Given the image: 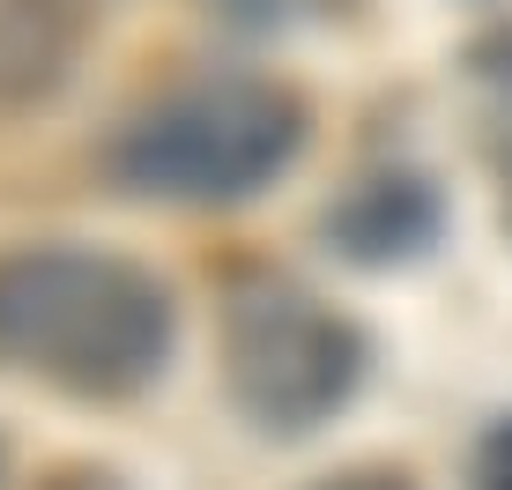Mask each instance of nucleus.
<instances>
[{
  "mask_svg": "<svg viewBox=\"0 0 512 490\" xmlns=\"http://www.w3.org/2000/svg\"><path fill=\"white\" fill-rule=\"evenodd\" d=\"M179 305L141 260L97 245L0 253V364L75 401H134L164 379Z\"/></svg>",
  "mask_w": 512,
  "mask_h": 490,
  "instance_id": "1",
  "label": "nucleus"
},
{
  "mask_svg": "<svg viewBox=\"0 0 512 490\" xmlns=\"http://www.w3.org/2000/svg\"><path fill=\"white\" fill-rule=\"evenodd\" d=\"M305 104L260 75H208L141 104L112 134L104 164L134 201L164 208H238L275 186L305 149Z\"/></svg>",
  "mask_w": 512,
  "mask_h": 490,
  "instance_id": "2",
  "label": "nucleus"
},
{
  "mask_svg": "<svg viewBox=\"0 0 512 490\" xmlns=\"http://www.w3.org/2000/svg\"><path fill=\"white\" fill-rule=\"evenodd\" d=\"M372 342L297 283H245L223 312V394L253 431L305 439L364 387Z\"/></svg>",
  "mask_w": 512,
  "mask_h": 490,
  "instance_id": "3",
  "label": "nucleus"
},
{
  "mask_svg": "<svg viewBox=\"0 0 512 490\" xmlns=\"http://www.w3.org/2000/svg\"><path fill=\"white\" fill-rule=\"evenodd\" d=\"M438 223H446V208L416 171H379V179H357L342 201H327L320 231L357 268H394V260H416L438 238Z\"/></svg>",
  "mask_w": 512,
  "mask_h": 490,
  "instance_id": "4",
  "label": "nucleus"
},
{
  "mask_svg": "<svg viewBox=\"0 0 512 490\" xmlns=\"http://www.w3.org/2000/svg\"><path fill=\"white\" fill-rule=\"evenodd\" d=\"M82 23L60 0H0V119L45 104L67 82Z\"/></svg>",
  "mask_w": 512,
  "mask_h": 490,
  "instance_id": "5",
  "label": "nucleus"
},
{
  "mask_svg": "<svg viewBox=\"0 0 512 490\" xmlns=\"http://www.w3.org/2000/svg\"><path fill=\"white\" fill-rule=\"evenodd\" d=\"M475 490H512V416L475 446Z\"/></svg>",
  "mask_w": 512,
  "mask_h": 490,
  "instance_id": "6",
  "label": "nucleus"
},
{
  "mask_svg": "<svg viewBox=\"0 0 512 490\" xmlns=\"http://www.w3.org/2000/svg\"><path fill=\"white\" fill-rule=\"evenodd\" d=\"M312 490H416V483L401 476V468H342V476H327Z\"/></svg>",
  "mask_w": 512,
  "mask_h": 490,
  "instance_id": "7",
  "label": "nucleus"
},
{
  "mask_svg": "<svg viewBox=\"0 0 512 490\" xmlns=\"http://www.w3.org/2000/svg\"><path fill=\"white\" fill-rule=\"evenodd\" d=\"M52 490H119V483H112V476H60Z\"/></svg>",
  "mask_w": 512,
  "mask_h": 490,
  "instance_id": "8",
  "label": "nucleus"
}]
</instances>
